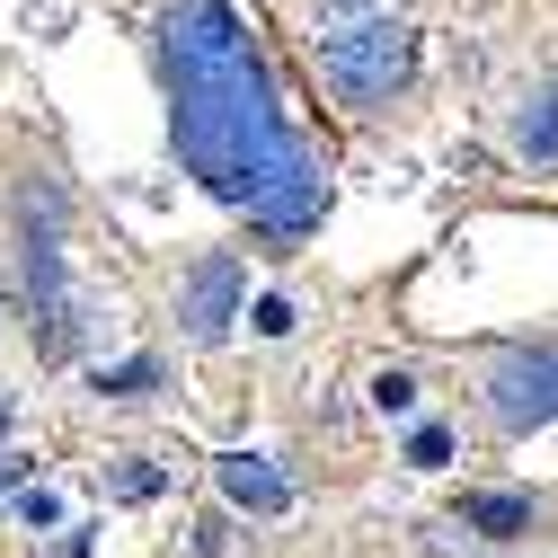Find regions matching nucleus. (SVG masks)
Segmentation results:
<instances>
[{
	"label": "nucleus",
	"mask_w": 558,
	"mask_h": 558,
	"mask_svg": "<svg viewBox=\"0 0 558 558\" xmlns=\"http://www.w3.org/2000/svg\"><path fill=\"white\" fill-rule=\"evenodd\" d=\"M0 435H10V399H0Z\"/></svg>",
	"instance_id": "15"
},
{
	"label": "nucleus",
	"mask_w": 558,
	"mask_h": 558,
	"mask_svg": "<svg viewBox=\"0 0 558 558\" xmlns=\"http://www.w3.org/2000/svg\"><path fill=\"white\" fill-rule=\"evenodd\" d=\"M328 10H364V0H328Z\"/></svg>",
	"instance_id": "14"
},
{
	"label": "nucleus",
	"mask_w": 558,
	"mask_h": 558,
	"mask_svg": "<svg viewBox=\"0 0 558 558\" xmlns=\"http://www.w3.org/2000/svg\"><path fill=\"white\" fill-rule=\"evenodd\" d=\"M373 408H381V416H416V373H399V364L373 373Z\"/></svg>",
	"instance_id": "9"
},
{
	"label": "nucleus",
	"mask_w": 558,
	"mask_h": 558,
	"mask_svg": "<svg viewBox=\"0 0 558 558\" xmlns=\"http://www.w3.org/2000/svg\"><path fill=\"white\" fill-rule=\"evenodd\" d=\"M487 416L506 435L558 426V345H506L497 373H487Z\"/></svg>",
	"instance_id": "3"
},
{
	"label": "nucleus",
	"mask_w": 558,
	"mask_h": 558,
	"mask_svg": "<svg viewBox=\"0 0 558 558\" xmlns=\"http://www.w3.org/2000/svg\"><path fill=\"white\" fill-rule=\"evenodd\" d=\"M248 328H257V337H293V302H284V293L248 302Z\"/></svg>",
	"instance_id": "12"
},
{
	"label": "nucleus",
	"mask_w": 558,
	"mask_h": 558,
	"mask_svg": "<svg viewBox=\"0 0 558 558\" xmlns=\"http://www.w3.org/2000/svg\"><path fill=\"white\" fill-rule=\"evenodd\" d=\"M116 497H160V470L151 461H124L116 470Z\"/></svg>",
	"instance_id": "13"
},
{
	"label": "nucleus",
	"mask_w": 558,
	"mask_h": 558,
	"mask_svg": "<svg viewBox=\"0 0 558 558\" xmlns=\"http://www.w3.org/2000/svg\"><path fill=\"white\" fill-rule=\"evenodd\" d=\"M319 81L345 107H390L416 81V27L408 19H345L319 36Z\"/></svg>",
	"instance_id": "2"
},
{
	"label": "nucleus",
	"mask_w": 558,
	"mask_h": 558,
	"mask_svg": "<svg viewBox=\"0 0 558 558\" xmlns=\"http://www.w3.org/2000/svg\"><path fill=\"white\" fill-rule=\"evenodd\" d=\"M98 390H107V399H151V390H160V355H133V364L98 373Z\"/></svg>",
	"instance_id": "8"
},
{
	"label": "nucleus",
	"mask_w": 558,
	"mask_h": 558,
	"mask_svg": "<svg viewBox=\"0 0 558 558\" xmlns=\"http://www.w3.org/2000/svg\"><path fill=\"white\" fill-rule=\"evenodd\" d=\"M19 523L27 532H62V497L53 487H19Z\"/></svg>",
	"instance_id": "11"
},
{
	"label": "nucleus",
	"mask_w": 558,
	"mask_h": 558,
	"mask_svg": "<svg viewBox=\"0 0 558 558\" xmlns=\"http://www.w3.org/2000/svg\"><path fill=\"white\" fill-rule=\"evenodd\" d=\"M452 461V426H416L408 435V470H444Z\"/></svg>",
	"instance_id": "10"
},
{
	"label": "nucleus",
	"mask_w": 558,
	"mask_h": 558,
	"mask_svg": "<svg viewBox=\"0 0 558 558\" xmlns=\"http://www.w3.org/2000/svg\"><path fill=\"white\" fill-rule=\"evenodd\" d=\"M514 160L558 169V81H541V89L514 98Z\"/></svg>",
	"instance_id": "6"
},
{
	"label": "nucleus",
	"mask_w": 558,
	"mask_h": 558,
	"mask_svg": "<svg viewBox=\"0 0 558 558\" xmlns=\"http://www.w3.org/2000/svg\"><path fill=\"white\" fill-rule=\"evenodd\" d=\"M214 478H222V497H231L240 514H284V506H293V478L275 470L266 452H222Z\"/></svg>",
	"instance_id": "5"
},
{
	"label": "nucleus",
	"mask_w": 558,
	"mask_h": 558,
	"mask_svg": "<svg viewBox=\"0 0 558 558\" xmlns=\"http://www.w3.org/2000/svg\"><path fill=\"white\" fill-rule=\"evenodd\" d=\"M160 72H169V133L186 178H204V195L248 214L266 248H293L328 214V178L284 124L275 72L231 0H178L160 19Z\"/></svg>",
	"instance_id": "1"
},
{
	"label": "nucleus",
	"mask_w": 558,
	"mask_h": 558,
	"mask_svg": "<svg viewBox=\"0 0 558 558\" xmlns=\"http://www.w3.org/2000/svg\"><path fill=\"white\" fill-rule=\"evenodd\" d=\"M178 319H186L195 345H222L231 319H248V266H240L231 248L195 257V266H186V284H178Z\"/></svg>",
	"instance_id": "4"
},
{
	"label": "nucleus",
	"mask_w": 558,
	"mask_h": 558,
	"mask_svg": "<svg viewBox=\"0 0 558 558\" xmlns=\"http://www.w3.org/2000/svg\"><path fill=\"white\" fill-rule=\"evenodd\" d=\"M461 523H470L478 541H523V532H532V497L487 487V497H461Z\"/></svg>",
	"instance_id": "7"
}]
</instances>
